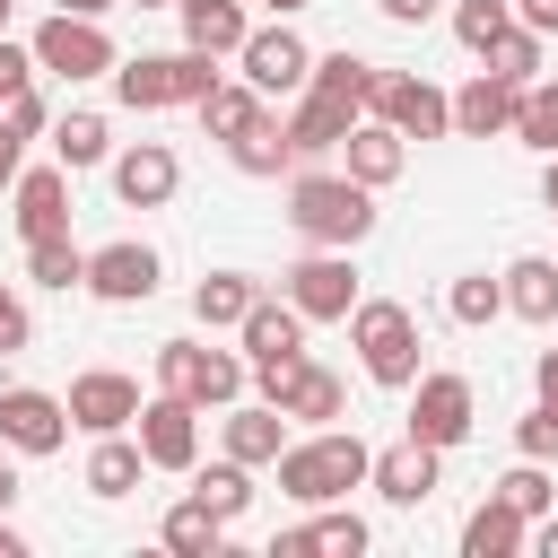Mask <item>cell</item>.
<instances>
[{
    "label": "cell",
    "mask_w": 558,
    "mask_h": 558,
    "mask_svg": "<svg viewBox=\"0 0 558 558\" xmlns=\"http://www.w3.org/2000/svg\"><path fill=\"white\" fill-rule=\"evenodd\" d=\"M375 9H384V17H392V26H427V17H436V9H445V0H375Z\"/></svg>",
    "instance_id": "7dc6e473"
},
{
    "label": "cell",
    "mask_w": 558,
    "mask_h": 558,
    "mask_svg": "<svg viewBox=\"0 0 558 558\" xmlns=\"http://www.w3.org/2000/svg\"><path fill=\"white\" fill-rule=\"evenodd\" d=\"M218 78H227L218 52L183 44V52H131V61L113 70V96H122L131 113H166V105H201Z\"/></svg>",
    "instance_id": "277c9868"
},
{
    "label": "cell",
    "mask_w": 558,
    "mask_h": 558,
    "mask_svg": "<svg viewBox=\"0 0 558 558\" xmlns=\"http://www.w3.org/2000/svg\"><path fill=\"white\" fill-rule=\"evenodd\" d=\"M401 166H410V140H401L384 113H366V122L340 140V174H357L366 192H392V183H401Z\"/></svg>",
    "instance_id": "cb8c5ba5"
},
{
    "label": "cell",
    "mask_w": 558,
    "mask_h": 558,
    "mask_svg": "<svg viewBox=\"0 0 558 558\" xmlns=\"http://www.w3.org/2000/svg\"><path fill=\"white\" fill-rule=\"evenodd\" d=\"M244 384H253L244 349H209V340H157V392H183V401H201V410H227V401H244Z\"/></svg>",
    "instance_id": "5b68a950"
},
{
    "label": "cell",
    "mask_w": 558,
    "mask_h": 558,
    "mask_svg": "<svg viewBox=\"0 0 558 558\" xmlns=\"http://www.w3.org/2000/svg\"><path fill=\"white\" fill-rule=\"evenodd\" d=\"M70 401L61 392H44V384H0V453H17V462H52L61 445H70Z\"/></svg>",
    "instance_id": "ba28073f"
},
{
    "label": "cell",
    "mask_w": 558,
    "mask_h": 558,
    "mask_svg": "<svg viewBox=\"0 0 558 558\" xmlns=\"http://www.w3.org/2000/svg\"><path fill=\"white\" fill-rule=\"evenodd\" d=\"M349 349H357L366 384H384V392H410V384L427 375V366H418V314H410L401 296H357Z\"/></svg>",
    "instance_id": "3957f363"
},
{
    "label": "cell",
    "mask_w": 558,
    "mask_h": 558,
    "mask_svg": "<svg viewBox=\"0 0 558 558\" xmlns=\"http://www.w3.org/2000/svg\"><path fill=\"white\" fill-rule=\"evenodd\" d=\"M227 166H235V174H253V183L296 174V140H288V122H279V113H262L253 131H235V140H227Z\"/></svg>",
    "instance_id": "f1b7e54d"
},
{
    "label": "cell",
    "mask_w": 558,
    "mask_h": 558,
    "mask_svg": "<svg viewBox=\"0 0 558 558\" xmlns=\"http://www.w3.org/2000/svg\"><path fill=\"white\" fill-rule=\"evenodd\" d=\"M0 122H9L17 140H44V131H52V105H44V87H17V96H0Z\"/></svg>",
    "instance_id": "7bdbcfd3"
},
{
    "label": "cell",
    "mask_w": 558,
    "mask_h": 558,
    "mask_svg": "<svg viewBox=\"0 0 558 558\" xmlns=\"http://www.w3.org/2000/svg\"><path fill=\"white\" fill-rule=\"evenodd\" d=\"M262 9H270V17H305L314 0H262Z\"/></svg>",
    "instance_id": "9f6ffc18"
},
{
    "label": "cell",
    "mask_w": 558,
    "mask_h": 558,
    "mask_svg": "<svg viewBox=\"0 0 558 558\" xmlns=\"http://www.w3.org/2000/svg\"><path fill=\"white\" fill-rule=\"evenodd\" d=\"M0 558H26V541L9 532V514H0Z\"/></svg>",
    "instance_id": "11a10c76"
},
{
    "label": "cell",
    "mask_w": 558,
    "mask_h": 558,
    "mask_svg": "<svg viewBox=\"0 0 558 558\" xmlns=\"http://www.w3.org/2000/svg\"><path fill=\"white\" fill-rule=\"evenodd\" d=\"M497 497H506L514 514H532V523H541V514L558 506V480H549V462H523V453H514V471L497 480Z\"/></svg>",
    "instance_id": "60d3db41"
},
{
    "label": "cell",
    "mask_w": 558,
    "mask_h": 558,
    "mask_svg": "<svg viewBox=\"0 0 558 558\" xmlns=\"http://www.w3.org/2000/svg\"><path fill=\"white\" fill-rule=\"evenodd\" d=\"M366 541H375L366 514H349V506H305V523L270 541V558H366Z\"/></svg>",
    "instance_id": "44dd1931"
},
{
    "label": "cell",
    "mask_w": 558,
    "mask_h": 558,
    "mask_svg": "<svg viewBox=\"0 0 558 558\" xmlns=\"http://www.w3.org/2000/svg\"><path fill=\"white\" fill-rule=\"evenodd\" d=\"M253 392H262L270 410H288L296 427H331V418H349V384H340L323 357H288V366H262V375H253Z\"/></svg>",
    "instance_id": "9c48e42d"
},
{
    "label": "cell",
    "mask_w": 558,
    "mask_h": 558,
    "mask_svg": "<svg viewBox=\"0 0 558 558\" xmlns=\"http://www.w3.org/2000/svg\"><path fill=\"white\" fill-rule=\"evenodd\" d=\"M514 453H523V462H558V410H549V401H532V410L514 418Z\"/></svg>",
    "instance_id": "b9f144b4"
},
{
    "label": "cell",
    "mask_w": 558,
    "mask_h": 558,
    "mask_svg": "<svg viewBox=\"0 0 558 558\" xmlns=\"http://www.w3.org/2000/svg\"><path fill=\"white\" fill-rule=\"evenodd\" d=\"M514 140L532 157H558V78H532L523 87V113H514Z\"/></svg>",
    "instance_id": "f35d334b"
},
{
    "label": "cell",
    "mask_w": 558,
    "mask_h": 558,
    "mask_svg": "<svg viewBox=\"0 0 558 558\" xmlns=\"http://www.w3.org/2000/svg\"><path fill=\"white\" fill-rule=\"evenodd\" d=\"M279 296H288L305 323H349V314H357V296H366L357 253H340V244H305V262H288V270H279Z\"/></svg>",
    "instance_id": "8992f818"
},
{
    "label": "cell",
    "mask_w": 558,
    "mask_h": 558,
    "mask_svg": "<svg viewBox=\"0 0 558 558\" xmlns=\"http://www.w3.org/2000/svg\"><path fill=\"white\" fill-rule=\"evenodd\" d=\"M70 418H78V436H122L131 418H140V384L122 375V366H87V375H70Z\"/></svg>",
    "instance_id": "e0dca14e"
},
{
    "label": "cell",
    "mask_w": 558,
    "mask_h": 558,
    "mask_svg": "<svg viewBox=\"0 0 558 558\" xmlns=\"http://www.w3.org/2000/svg\"><path fill=\"white\" fill-rule=\"evenodd\" d=\"M288 227H296L305 244L357 253V244L375 235V192H366L357 174H340V166H296V174H288Z\"/></svg>",
    "instance_id": "7a4b0ae2"
},
{
    "label": "cell",
    "mask_w": 558,
    "mask_h": 558,
    "mask_svg": "<svg viewBox=\"0 0 558 558\" xmlns=\"http://www.w3.org/2000/svg\"><path fill=\"white\" fill-rule=\"evenodd\" d=\"M17 174H26V140H17V131H9V122H0V192H9V183H17Z\"/></svg>",
    "instance_id": "c3c4849f"
},
{
    "label": "cell",
    "mask_w": 558,
    "mask_h": 558,
    "mask_svg": "<svg viewBox=\"0 0 558 558\" xmlns=\"http://www.w3.org/2000/svg\"><path fill=\"white\" fill-rule=\"evenodd\" d=\"M366 113H384L401 140H453V96L436 78H418V70H384Z\"/></svg>",
    "instance_id": "4fadbf2b"
},
{
    "label": "cell",
    "mask_w": 558,
    "mask_h": 558,
    "mask_svg": "<svg viewBox=\"0 0 558 558\" xmlns=\"http://www.w3.org/2000/svg\"><path fill=\"white\" fill-rule=\"evenodd\" d=\"M541 44H549V35H532V26L514 17V26L488 44V70H497V78H514V87H532V78H541Z\"/></svg>",
    "instance_id": "ab89813d"
},
{
    "label": "cell",
    "mask_w": 558,
    "mask_h": 558,
    "mask_svg": "<svg viewBox=\"0 0 558 558\" xmlns=\"http://www.w3.org/2000/svg\"><path fill=\"white\" fill-rule=\"evenodd\" d=\"M157 279H166V262H157V244H140V235H113V244L87 253V296H96V305H148Z\"/></svg>",
    "instance_id": "5bb4252c"
},
{
    "label": "cell",
    "mask_w": 558,
    "mask_h": 558,
    "mask_svg": "<svg viewBox=\"0 0 558 558\" xmlns=\"http://www.w3.org/2000/svg\"><path fill=\"white\" fill-rule=\"evenodd\" d=\"M26 44H35V70H44V78H70V87H78V78H113V70H122V52H113L105 17H78V9H52Z\"/></svg>",
    "instance_id": "52a82bcc"
},
{
    "label": "cell",
    "mask_w": 558,
    "mask_h": 558,
    "mask_svg": "<svg viewBox=\"0 0 558 558\" xmlns=\"http://www.w3.org/2000/svg\"><path fill=\"white\" fill-rule=\"evenodd\" d=\"M514 17H523L532 35H558V0H514Z\"/></svg>",
    "instance_id": "681fc988"
},
{
    "label": "cell",
    "mask_w": 558,
    "mask_h": 558,
    "mask_svg": "<svg viewBox=\"0 0 558 558\" xmlns=\"http://www.w3.org/2000/svg\"><path fill=\"white\" fill-rule=\"evenodd\" d=\"M44 140H52V157H61L70 174L113 166V122H105V113H87V105H78V113H52V131H44Z\"/></svg>",
    "instance_id": "1f68e13d"
},
{
    "label": "cell",
    "mask_w": 558,
    "mask_h": 558,
    "mask_svg": "<svg viewBox=\"0 0 558 558\" xmlns=\"http://www.w3.org/2000/svg\"><path fill=\"white\" fill-rule=\"evenodd\" d=\"M131 9H174V0H131Z\"/></svg>",
    "instance_id": "6f0895ef"
},
{
    "label": "cell",
    "mask_w": 558,
    "mask_h": 558,
    "mask_svg": "<svg viewBox=\"0 0 558 558\" xmlns=\"http://www.w3.org/2000/svg\"><path fill=\"white\" fill-rule=\"evenodd\" d=\"M235 70H244L262 96H305V78H314V44H305L288 17H270V26H253V35H244Z\"/></svg>",
    "instance_id": "7c38bea8"
},
{
    "label": "cell",
    "mask_w": 558,
    "mask_h": 558,
    "mask_svg": "<svg viewBox=\"0 0 558 558\" xmlns=\"http://www.w3.org/2000/svg\"><path fill=\"white\" fill-rule=\"evenodd\" d=\"M262 296H270V288H262L253 270H209V279L192 288V323H201V331H235Z\"/></svg>",
    "instance_id": "f546056e"
},
{
    "label": "cell",
    "mask_w": 558,
    "mask_h": 558,
    "mask_svg": "<svg viewBox=\"0 0 558 558\" xmlns=\"http://www.w3.org/2000/svg\"><path fill=\"white\" fill-rule=\"evenodd\" d=\"M192 497H201L209 514L244 523V514H253V462H235V453H218V462H192Z\"/></svg>",
    "instance_id": "e575fe53"
},
{
    "label": "cell",
    "mask_w": 558,
    "mask_h": 558,
    "mask_svg": "<svg viewBox=\"0 0 558 558\" xmlns=\"http://www.w3.org/2000/svg\"><path fill=\"white\" fill-rule=\"evenodd\" d=\"M192 113H201V131H209V140H235V131H253V122L270 113V96H262V87L235 70V78H218V87H209Z\"/></svg>",
    "instance_id": "4dcf8cb0"
},
{
    "label": "cell",
    "mask_w": 558,
    "mask_h": 558,
    "mask_svg": "<svg viewBox=\"0 0 558 558\" xmlns=\"http://www.w3.org/2000/svg\"><path fill=\"white\" fill-rule=\"evenodd\" d=\"M52 9H78V17H105V9H122V0H52Z\"/></svg>",
    "instance_id": "db71d44e"
},
{
    "label": "cell",
    "mask_w": 558,
    "mask_h": 558,
    "mask_svg": "<svg viewBox=\"0 0 558 558\" xmlns=\"http://www.w3.org/2000/svg\"><path fill=\"white\" fill-rule=\"evenodd\" d=\"M227 532H235V523H227V514H209L201 497H174V506H166V523H157V541H166L174 558H218V549H227Z\"/></svg>",
    "instance_id": "d6a6232c"
},
{
    "label": "cell",
    "mask_w": 558,
    "mask_h": 558,
    "mask_svg": "<svg viewBox=\"0 0 558 558\" xmlns=\"http://www.w3.org/2000/svg\"><path fill=\"white\" fill-rule=\"evenodd\" d=\"M9 218H17V235L35 244V235H61L70 227V166L52 157V166H26L17 183H9Z\"/></svg>",
    "instance_id": "7402d4cb"
},
{
    "label": "cell",
    "mask_w": 558,
    "mask_h": 558,
    "mask_svg": "<svg viewBox=\"0 0 558 558\" xmlns=\"http://www.w3.org/2000/svg\"><path fill=\"white\" fill-rule=\"evenodd\" d=\"M279 122H288V140H296V166H323V157H340V140H349L366 113H357V105H340V96H323V87H305Z\"/></svg>",
    "instance_id": "d6986e66"
},
{
    "label": "cell",
    "mask_w": 558,
    "mask_h": 558,
    "mask_svg": "<svg viewBox=\"0 0 558 558\" xmlns=\"http://www.w3.org/2000/svg\"><path fill=\"white\" fill-rule=\"evenodd\" d=\"M541 209L558 218V157H541Z\"/></svg>",
    "instance_id": "816d5d0a"
},
{
    "label": "cell",
    "mask_w": 558,
    "mask_h": 558,
    "mask_svg": "<svg viewBox=\"0 0 558 558\" xmlns=\"http://www.w3.org/2000/svg\"><path fill=\"white\" fill-rule=\"evenodd\" d=\"M174 192H183V157H174L166 140L113 148V201H122V209H166Z\"/></svg>",
    "instance_id": "2e32d148"
},
{
    "label": "cell",
    "mask_w": 558,
    "mask_h": 558,
    "mask_svg": "<svg viewBox=\"0 0 558 558\" xmlns=\"http://www.w3.org/2000/svg\"><path fill=\"white\" fill-rule=\"evenodd\" d=\"M445 314H453L462 331H480V323H497V314H506V279H488V270H462V279L445 288Z\"/></svg>",
    "instance_id": "8d00e7d4"
},
{
    "label": "cell",
    "mask_w": 558,
    "mask_h": 558,
    "mask_svg": "<svg viewBox=\"0 0 558 558\" xmlns=\"http://www.w3.org/2000/svg\"><path fill=\"white\" fill-rule=\"evenodd\" d=\"M131 436H140L148 471H183V480H192V462H201V401H183V392H148L140 418H131Z\"/></svg>",
    "instance_id": "8fae6325"
},
{
    "label": "cell",
    "mask_w": 558,
    "mask_h": 558,
    "mask_svg": "<svg viewBox=\"0 0 558 558\" xmlns=\"http://www.w3.org/2000/svg\"><path fill=\"white\" fill-rule=\"evenodd\" d=\"M288 436H296V418L270 410L262 392H253V401H227V418H218V453H235V462H253V471H270V462L288 453Z\"/></svg>",
    "instance_id": "ac0fdd59"
},
{
    "label": "cell",
    "mask_w": 558,
    "mask_h": 558,
    "mask_svg": "<svg viewBox=\"0 0 558 558\" xmlns=\"http://www.w3.org/2000/svg\"><path fill=\"white\" fill-rule=\"evenodd\" d=\"M17 506V462H0V514Z\"/></svg>",
    "instance_id": "f5cc1de1"
},
{
    "label": "cell",
    "mask_w": 558,
    "mask_h": 558,
    "mask_svg": "<svg viewBox=\"0 0 558 558\" xmlns=\"http://www.w3.org/2000/svg\"><path fill=\"white\" fill-rule=\"evenodd\" d=\"M436 471H445V453H436V445H418V436H401V445H384V453H375L366 488H375L384 506H401V514H410V506H427V497H436Z\"/></svg>",
    "instance_id": "ffe728a7"
},
{
    "label": "cell",
    "mask_w": 558,
    "mask_h": 558,
    "mask_svg": "<svg viewBox=\"0 0 558 558\" xmlns=\"http://www.w3.org/2000/svg\"><path fill=\"white\" fill-rule=\"evenodd\" d=\"M9 9H17V0H0V26H9Z\"/></svg>",
    "instance_id": "680465c9"
},
{
    "label": "cell",
    "mask_w": 558,
    "mask_h": 558,
    "mask_svg": "<svg viewBox=\"0 0 558 558\" xmlns=\"http://www.w3.org/2000/svg\"><path fill=\"white\" fill-rule=\"evenodd\" d=\"M26 288H52V296H70V288H87V244L61 227V235H35L26 244Z\"/></svg>",
    "instance_id": "836d02e7"
},
{
    "label": "cell",
    "mask_w": 558,
    "mask_h": 558,
    "mask_svg": "<svg viewBox=\"0 0 558 558\" xmlns=\"http://www.w3.org/2000/svg\"><path fill=\"white\" fill-rule=\"evenodd\" d=\"M35 340V314H26V296H17V279H0V357H17Z\"/></svg>",
    "instance_id": "ee69618b"
},
{
    "label": "cell",
    "mask_w": 558,
    "mask_h": 558,
    "mask_svg": "<svg viewBox=\"0 0 558 558\" xmlns=\"http://www.w3.org/2000/svg\"><path fill=\"white\" fill-rule=\"evenodd\" d=\"M532 549V514H514L497 488L462 514V558H523Z\"/></svg>",
    "instance_id": "d4e9b609"
},
{
    "label": "cell",
    "mask_w": 558,
    "mask_h": 558,
    "mask_svg": "<svg viewBox=\"0 0 558 558\" xmlns=\"http://www.w3.org/2000/svg\"><path fill=\"white\" fill-rule=\"evenodd\" d=\"M78 480H87V497H105V506H113V497H131V488L148 480L140 436H131V427H122V436H87V471H78Z\"/></svg>",
    "instance_id": "4316f807"
},
{
    "label": "cell",
    "mask_w": 558,
    "mask_h": 558,
    "mask_svg": "<svg viewBox=\"0 0 558 558\" xmlns=\"http://www.w3.org/2000/svg\"><path fill=\"white\" fill-rule=\"evenodd\" d=\"M532 401H549V410H558V349H541V357H532Z\"/></svg>",
    "instance_id": "bcb514c9"
},
{
    "label": "cell",
    "mask_w": 558,
    "mask_h": 558,
    "mask_svg": "<svg viewBox=\"0 0 558 558\" xmlns=\"http://www.w3.org/2000/svg\"><path fill=\"white\" fill-rule=\"evenodd\" d=\"M514 113H523V87L497 78L488 61L453 87V140H514Z\"/></svg>",
    "instance_id": "9a60e30c"
},
{
    "label": "cell",
    "mask_w": 558,
    "mask_h": 558,
    "mask_svg": "<svg viewBox=\"0 0 558 558\" xmlns=\"http://www.w3.org/2000/svg\"><path fill=\"white\" fill-rule=\"evenodd\" d=\"M514 26V0H453V44L471 52V61H488V44Z\"/></svg>",
    "instance_id": "74e56055"
},
{
    "label": "cell",
    "mask_w": 558,
    "mask_h": 558,
    "mask_svg": "<svg viewBox=\"0 0 558 558\" xmlns=\"http://www.w3.org/2000/svg\"><path fill=\"white\" fill-rule=\"evenodd\" d=\"M305 331H314V323H305L288 296H262V305L235 323V340H244V366H253V375H262V366H288V357H305Z\"/></svg>",
    "instance_id": "603a6c76"
},
{
    "label": "cell",
    "mask_w": 558,
    "mask_h": 558,
    "mask_svg": "<svg viewBox=\"0 0 558 558\" xmlns=\"http://www.w3.org/2000/svg\"><path fill=\"white\" fill-rule=\"evenodd\" d=\"M497 279H506V314H514V323H532V331L558 323V262H549V253H514Z\"/></svg>",
    "instance_id": "484cf974"
},
{
    "label": "cell",
    "mask_w": 558,
    "mask_h": 558,
    "mask_svg": "<svg viewBox=\"0 0 558 558\" xmlns=\"http://www.w3.org/2000/svg\"><path fill=\"white\" fill-rule=\"evenodd\" d=\"M174 17H183V44H201L218 61H235L244 35H253V9L244 0H174Z\"/></svg>",
    "instance_id": "83f0119b"
},
{
    "label": "cell",
    "mask_w": 558,
    "mask_h": 558,
    "mask_svg": "<svg viewBox=\"0 0 558 558\" xmlns=\"http://www.w3.org/2000/svg\"><path fill=\"white\" fill-rule=\"evenodd\" d=\"M532 549H541V558H558V514H541V523H532Z\"/></svg>",
    "instance_id": "f907efd6"
},
{
    "label": "cell",
    "mask_w": 558,
    "mask_h": 558,
    "mask_svg": "<svg viewBox=\"0 0 558 558\" xmlns=\"http://www.w3.org/2000/svg\"><path fill=\"white\" fill-rule=\"evenodd\" d=\"M44 70H35V44H9L0 35V96H17V87H35Z\"/></svg>",
    "instance_id": "f6af8a7d"
},
{
    "label": "cell",
    "mask_w": 558,
    "mask_h": 558,
    "mask_svg": "<svg viewBox=\"0 0 558 558\" xmlns=\"http://www.w3.org/2000/svg\"><path fill=\"white\" fill-rule=\"evenodd\" d=\"M375 78H384V70H375L366 52H349V44H340V52H314V78H305V87H323V96H340V105H357V113H366V105H375Z\"/></svg>",
    "instance_id": "d590c367"
},
{
    "label": "cell",
    "mask_w": 558,
    "mask_h": 558,
    "mask_svg": "<svg viewBox=\"0 0 558 558\" xmlns=\"http://www.w3.org/2000/svg\"><path fill=\"white\" fill-rule=\"evenodd\" d=\"M471 427H480V384L453 375V366H427V375L410 384V436L436 445V453H453Z\"/></svg>",
    "instance_id": "30bf717a"
},
{
    "label": "cell",
    "mask_w": 558,
    "mask_h": 558,
    "mask_svg": "<svg viewBox=\"0 0 558 558\" xmlns=\"http://www.w3.org/2000/svg\"><path fill=\"white\" fill-rule=\"evenodd\" d=\"M270 471H279V497L288 506H340L349 488H366L375 445L357 427H305V436H288V453Z\"/></svg>",
    "instance_id": "6da1fadb"
}]
</instances>
